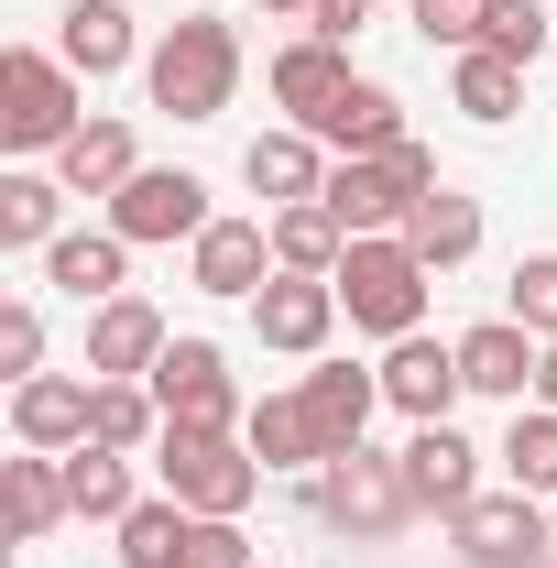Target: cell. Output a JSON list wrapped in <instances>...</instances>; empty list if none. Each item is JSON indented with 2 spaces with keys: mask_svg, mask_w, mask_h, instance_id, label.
<instances>
[{
  "mask_svg": "<svg viewBox=\"0 0 557 568\" xmlns=\"http://www.w3.org/2000/svg\"><path fill=\"white\" fill-rule=\"evenodd\" d=\"M142 99H153L164 121H219V110L241 99V33H230L219 11L164 22L153 55H142Z\"/></svg>",
  "mask_w": 557,
  "mask_h": 568,
  "instance_id": "cell-1",
  "label": "cell"
},
{
  "mask_svg": "<svg viewBox=\"0 0 557 568\" xmlns=\"http://www.w3.org/2000/svg\"><path fill=\"white\" fill-rule=\"evenodd\" d=\"M77 132H88V77H77L55 44H11V55H0V153L55 164Z\"/></svg>",
  "mask_w": 557,
  "mask_h": 568,
  "instance_id": "cell-2",
  "label": "cell"
},
{
  "mask_svg": "<svg viewBox=\"0 0 557 568\" xmlns=\"http://www.w3.org/2000/svg\"><path fill=\"white\" fill-rule=\"evenodd\" d=\"M328 284H340V317H350V328L394 351V339H416V328H426V284H437V274L416 263L405 230H383V241H350Z\"/></svg>",
  "mask_w": 557,
  "mask_h": 568,
  "instance_id": "cell-3",
  "label": "cell"
},
{
  "mask_svg": "<svg viewBox=\"0 0 557 568\" xmlns=\"http://www.w3.org/2000/svg\"><path fill=\"white\" fill-rule=\"evenodd\" d=\"M448 175H437V153H426L416 132L394 142V153H340L328 164V209H340L350 241H383V230H405V219L437 197Z\"/></svg>",
  "mask_w": 557,
  "mask_h": 568,
  "instance_id": "cell-4",
  "label": "cell"
},
{
  "mask_svg": "<svg viewBox=\"0 0 557 568\" xmlns=\"http://www.w3.org/2000/svg\"><path fill=\"white\" fill-rule=\"evenodd\" d=\"M306 514H317L328 536L394 547V536L416 525V481H405V459H383V448H350V459H328V470H306Z\"/></svg>",
  "mask_w": 557,
  "mask_h": 568,
  "instance_id": "cell-5",
  "label": "cell"
},
{
  "mask_svg": "<svg viewBox=\"0 0 557 568\" xmlns=\"http://www.w3.org/2000/svg\"><path fill=\"white\" fill-rule=\"evenodd\" d=\"M274 470L252 459V437H198V426H164L153 437V493H175L186 514H252Z\"/></svg>",
  "mask_w": 557,
  "mask_h": 568,
  "instance_id": "cell-6",
  "label": "cell"
},
{
  "mask_svg": "<svg viewBox=\"0 0 557 568\" xmlns=\"http://www.w3.org/2000/svg\"><path fill=\"white\" fill-rule=\"evenodd\" d=\"M153 383V405H164V426H198V437H241V383H230V351L219 339H164V361L142 372Z\"/></svg>",
  "mask_w": 557,
  "mask_h": 568,
  "instance_id": "cell-7",
  "label": "cell"
},
{
  "mask_svg": "<svg viewBox=\"0 0 557 568\" xmlns=\"http://www.w3.org/2000/svg\"><path fill=\"white\" fill-rule=\"evenodd\" d=\"M448 547H459V568H547L557 558V514L503 481V493H482V503L448 514Z\"/></svg>",
  "mask_w": 557,
  "mask_h": 568,
  "instance_id": "cell-8",
  "label": "cell"
},
{
  "mask_svg": "<svg viewBox=\"0 0 557 568\" xmlns=\"http://www.w3.org/2000/svg\"><path fill=\"white\" fill-rule=\"evenodd\" d=\"M209 175H186V164H142L132 186L110 197V230L132 241V252H164V241H198L209 230Z\"/></svg>",
  "mask_w": 557,
  "mask_h": 568,
  "instance_id": "cell-9",
  "label": "cell"
},
{
  "mask_svg": "<svg viewBox=\"0 0 557 568\" xmlns=\"http://www.w3.org/2000/svg\"><path fill=\"white\" fill-rule=\"evenodd\" d=\"M274 274H284V263H274V219H230V209H219L209 230L186 241V284L219 295V306H252Z\"/></svg>",
  "mask_w": 557,
  "mask_h": 568,
  "instance_id": "cell-10",
  "label": "cell"
},
{
  "mask_svg": "<svg viewBox=\"0 0 557 568\" xmlns=\"http://www.w3.org/2000/svg\"><path fill=\"white\" fill-rule=\"evenodd\" d=\"M252 339L274 361H328V339H340V284L328 274H274L252 295Z\"/></svg>",
  "mask_w": 557,
  "mask_h": 568,
  "instance_id": "cell-11",
  "label": "cell"
},
{
  "mask_svg": "<svg viewBox=\"0 0 557 568\" xmlns=\"http://www.w3.org/2000/svg\"><path fill=\"white\" fill-rule=\"evenodd\" d=\"M394 459H405V481H416V514H437V525H448L459 503H482V493H492V481H482V448L459 437V416L405 426V448H394Z\"/></svg>",
  "mask_w": 557,
  "mask_h": 568,
  "instance_id": "cell-12",
  "label": "cell"
},
{
  "mask_svg": "<svg viewBox=\"0 0 557 568\" xmlns=\"http://www.w3.org/2000/svg\"><path fill=\"white\" fill-rule=\"evenodd\" d=\"M372 372H383V405H394L405 426L459 416V394H470V383H459V339H426V328H416V339H394Z\"/></svg>",
  "mask_w": 557,
  "mask_h": 568,
  "instance_id": "cell-13",
  "label": "cell"
},
{
  "mask_svg": "<svg viewBox=\"0 0 557 568\" xmlns=\"http://www.w3.org/2000/svg\"><path fill=\"white\" fill-rule=\"evenodd\" d=\"M295 394H306V416H317V448L350 459V448H372V416H383V372H361V361H317V372H295ZM317 459V470H328Z\"/></svg>",
  "mask_w": 557,
  "mask_h": 568,
  "instance_id": "cell-14",
  "label": "cell"
},
{
  "mask_svg": "<svg viewBox=\"0 0 557 568\" xmlns=\"http://www.w3.org/2000/svg\"><path fill=\"white\" fill-rule=\"evenodd\" d=\"M88 405H99V372H33V383H11V437L22 448H88Z\"/></svg>",
  "mask_w": 557,
  "mask_h": 568,
  "instance_id": "cell-15",
  "label": "cell"
},
{
  "mask_svg": "<svg viewBox=\"0 0 557 568\" xmlns=\"http://www.w3.org/2000/svg\"><path fill=\"white\" fill-rule=\"evenodd\" d=\"M536 361H547V339H536V328H514V317L459 328V383L492 394V405H536Z\"/></svg>",
  "mask_w": 557,
  "mask_h": 568,
  "instance_id": "cell-16",
  "label": "cell"
},
{
  "mask_svg": "<svg viewBox=\"0 0 557 568\" xmlns=\"http://www.w3.org/2000/svg\"><path fill=\"white\" fill-rule=\"evenodd\" d=\"M263 77H274V110H284V121H295V132H317L361 67H350V44H317V33H295V44H274V67H263Z\"/></svg>",
  "mask_w": 557,
  "mask_h": 568,
  "instance_id": "cell-17",
  "label": "cell"
},
{
  "mask_svg": "<svg viewBox=\"0 0 557 568\" xmlns=\"http://www.w3.org/2000/svg\"><path fill=\"white\" fill-rule=\"evenodd\" d=\"M328 164H340L328 142L284 121V132H252V153H241V186H252L263 209H295V197H328Z\"/></svg>",
  "mask_w": 557,
  "mask_h": 568,
  "instance_id": "cell-18",
  "label": "cell"
},
{
  "mask_svg": "<svg viewBox=\"0 0 557 568\" xmlns=\"http://www.w3.org/2000/svg\"><path fill=\"white\" fill-rule=\"evenodd\" d=\"M164 306H142V295H110V306H88V372L99 383H142L153 361H164Z\"/></svg>",
  "mask_w": 557,
  "mask_h": 568,
  "instance_id": "cell-19",
  "label": "cell"
},
{
  "mask_svg": "<svg viewBox=\"0 0 557 568\" xmlns=\"http://www.w3.org/2000/svg\"><path fill=\"white\" fill-rule=\"evenodd\" d=\"M0 525H11V547H44L55 525H77V503H67V459H55V448H22V459H0Z\"/></svg>",
  "mask_w": 557,
  "mask_h": 568,
  "instance_id": "cell-20",
  "label": "cell"
},
{
  "mask_svg": "<svg viewBox=\"0 0 557 568\" xmlns=\"http://www.w3.org/2000/svg\"><path fill=\"white\" fill-rule=\"evenodd\" d=\"M55 55H67L77 77H121V67H142L153 44L132 33V0H67V11H55Z\"/></svg>",
  "mask_w": 557,
  "mask_h": 568,
  "instance_id": "cell-21",
  "label": "cell"
},
{
  "mask_svg": "<svg viewBox=\"0 0 557 568\" xmlns=\"http://www.w3.org/2000/svg\"><path fill=\"white\" fill-rule=\"evenodd\" d=\"M44 284L77 295V306H110V295H132V241L99 219V230H67L55 252H44Z\"/></svg>",
  "mask_w": 557,
  "mask_h": 568,
  "instance_id": "cell-22",
  "label": "cell"
},
{
  "mask_svg": "<svg viewBox=\"0 0 557 568\" xmlns=\"http://www.w3.org/2000/svg\"><path fill=\"white\" fill-rule=\"evenodd\" d=\"M67 241V175L55 164H11L0 175V252H55Z\"/></svg>",
  "mask_w": 557,
  "mask_h": 568,
  "instance_id": "cell-23",
  "label": "cell"
},
{
  "mask_svg": "<svg viewBox=\"0 0 557 568\" xmlns=\"http://www.w3.org/2000/svg\"><path fill=\"white\" fill-rule=\"evenodd\" d=\"M317 142H328V153H394V142H405V99H394L383 77H350L340 110L317 121Z\"/></svg>",
  "mask_w": 557,
  "mask_h": 568,
  "instance_id": "cell-24",
  "label": "cell"
},
{
  "mask_svg": "<svg viewBox=\"0 0 557 568\" xmlns=\"http://www.w3.org/2000/svg\"><path fill=\"white\" fill-rule=\"evenodd\" d=\"M241 437H252V459H263V470H317V459H328V448H317V416H306V394H295V383H284V394H263V405H252V416H241Z\"/></svg>",
  "mask_w": 557,
  "mask_h": 568,
  "instance_id": "cell-25",
  "label": "cell"
},
{
  "mask_svg": "<svg viewBox=\"0 0 557 568\" xmlns=\"http://www.w3.org/2000/svg\"><path fill=\"white\" fill-rule=\"evenodd\" d=\"M405 241H416L426 274H459V263L482 252V197H470V186H437V197L405 219Z\"/></svg>",
  "mask_w": 557,
  "mask_h": 568,
  "instance_id": "cell-26",
  "label": "cell"
},
{
  "mask_svg": "<svg viewBox=\"0 0 557 568\" xmlns=\"http://www.w3.org/2000/svg\"><path fill=\"white\" fill-rule=\"evenodd\" d=\"M55 175H67V197H121L142 175V153H132V121H88V132L55 153Z\"/></svg>",
  "mask_w": 557,
  "mask_h": 568,
  "instance_id": "cell-27",
  "label": "cell"
},
{
  "mask_svg": "<svg viewBox=\"0 0 557 568\" xmlns=\"http://www.w3.org/2000/svg\"><path fill=\"white\" fill-rule=\"evenodd\" d=\"M67 503H77V525H121L142 503L132 448H67Z\"/></svg>",
  "mask_w": 557,
  "mask_h": 568,
  "instance_id": "cell-28",
  "label": "cell"
},
{
  "mask_svg": "<svg viewBox=\"0 0 557 568\" xmlns=\"http://www.w3.org/2000/svg\"><path fill=\"white\" fill-rule=\"evenodd\" d=\"M448 110H459V121H482V132H503V121L525 110V67H514V55H492V44H470V55L448 67Z\"/></svg>",
  "mask_w": 557,
  "mask_h": 568,
  "instance_id": "cell-29",
  "label": "cell"
},
{
  "mask_svg": "<svg viewBox=\"0 0 557 568\" xmlns=\"http://www.w3.org/2000/svg\"><path fill=\"white\" fill-rule=\"evenodd\" d=\"M340 252H350V230L328 197H295V209H274V263L284 274H340Z\"/></svg>",
  "mask_w": 557,
  "mask_h": 568,
  "instance_id": "cell-30",
  "label": "cell"
},
{
  "mask_svg": "<svg viewBox=\"0 0 557 568\" xmlns=\"http://www.w3.org/2000/svg\"><path fill=\"white\" fill-rule=\"evenodd\" d=\"M492 459H503V481H514V493L547 503V493H557V405H514V426H503V448H492Z\"/></svg>",
  "mask_w": 557,
  "mask_h": 568,
  "instance_id": "cell-31",
  "label": "cell"
},
{
  "mask_svg": "<svg viewBox=\"0 0 557 568\" xmlns=\"http://www.w3.org/2000/svg\"><path fill=\"white\" fill-rule=\"evenodd\" d=\"M186 525H198V514H186L175 493H142L132 514L110 525V536H121V568H175L186 558Z\"/></svg>",
  "mask_w": 557,
  "mask_h": 568,
  "instance_id": "cell-32",
  "label": "cell"
},
{
  "mask_svg": "<svg viewBox=\"0 0 557 568\" xmlns=\"http://www.w3.org/2000/svg\"><path fill=\"white\" fill-rule=\"evenodd\" d=\"M164 437V405H153V383H99V405H88V448H153Z\"/></svg>",
  "mask_w": 557,
  "mask_h": 568,
  "instance_id": "cell-33",
  "label": "cell"
},
{
  "mask_svg": "<svg viewBox=\"0 0 557 568\" xmlns=\"http://www.w3.org/2000/svg\"><path fill=\"white\" fill-rule=\"evenodd\" d=\"M503 317H514V328H536V339H557V252H525V263H514Z\"/></svg>",
  "mask_w": 557,
  "mask_h": 568,
  "instance_id": "cell-34",
  "label": "cell"
},
{
  "mask_svg": "<svg viewBox=\"0 0 557 568\" xmlns=\"http://www.w3.org/2000/svg\"><path fill=\"white\" fill-rule=\"evenodd\" d=\"M492 55H514V67H536L547 55V0H492Z\"/></svg>",
  "mask_w": 557,
  "mask_h": 568,
  "instance_id": "cell-35",
  "label": "cell"
},
{
  "mask_svg": "<svg viewBox=\"0 0 557 568\" xmlns=\"http://www.w3.org/2000/svg\"><path fill=\"white\" fill-rule=\"evenodd\" d=\"M175 568H263V558H252L241 514H198V525H186V558H175Z\"/></svg>",
  "mask_w": 557,
  "mask_h": 568,
  "instance_id": "cell-36",
  "label": "cell"
},
{
  "mask_svg": "<svg viewBox=\"0 0 557 568\" xmlns=\"http://www.w3.org/2000/svg\"><path fill=\"white\" fill-rule=\"evenodd\" d=\"M0 372H11V383H33V372H44V306H33V295H11V306H0Z\"/></svg>",
  "mask_w": 557,
  "mask_h": 568,
  "instance_id": "cell-37",
  "label": "cell"
},
{
  "mask_svg": "<svg viewBox=\"0 0 557 568\" xmlns=\"http://www.w3.org/2000/svg\"><path fill=\"white\" fill-rule=\"evenodd\" d=\"M416 33L448 44V55H470V44L492 33V0H416Z\"/></svg>",
  "mask_w": 557,
  "mask_h": 568,
  "instance_id": "cell-38",
  "label": "cell"
},
{
  "mask_svg": "<svg viewBox=\"0 0 557 568\" xmlns=\"http://www.w3.org/2000/svg\"><path fill=\"white\" fill-rule=\"evenodd\" d=\"M372 11H383V0H317V11H306V33H317V44H361V33H372Z\"/></svg>",
  "mask_w": 557,
  "mask_h": 568,
  "instance_id": "cell-39",
  "label": "cell"
},
{
  "mask_svg": "<svg viewBox=\"0 0 557 568\" xmlns=\"http://www.w3.org/2000/svg\"><path fill=\"white\" fill-rule=\"evenodd\" d=\"M252 11H263V22H295V33H306V11H317V0H252Z\"/></svg>",
  "mask_w": 557,
  "mask_h": 568,
  "instance_id": "cell-40",
  "label": "cell"
},
{
  "mask_svg": "<svg viewBox=\"0 0 557 568\" xmlns=\"http://www.w3.org/2000/svg\"><path fill=\"white\" fill-rule=\"evenodd\" d=\"M536 405H557V339H547V361H536Z\"/></svg>",
  "mask_w": 557,
  "mask_h": 568,
  "instance_id": "cell-41",
  "label": "cell"
},
{
  "mask_svg": "<svg viewBox=\"0 0 557 568\" xmlns=\"http://www.w3.org/2000/svg\"><path fill=\"white\" fill-rule=\"evenodd\" d=\"M263 568H284V558H263Z\"/></svg>",
  "mask_w": 557,
  "mask_h": 568,
  "instance_id": "cell-42",
  "label": "cell"
},
{
  "mask_svg": "<svg viewBox=\"0 0 557 568\" xmlns=\"http://www.w3.org/2000/svg\"><path fill=\"white\" fill-rule=\"evenodd\" d=\"M547 568H557V558H547Z\"/></svg>",
  "mask_w": 557,
  "mask_h": 568,
  "instance_id": "cell-43",
  "label": "cell"
}]
</instances>
